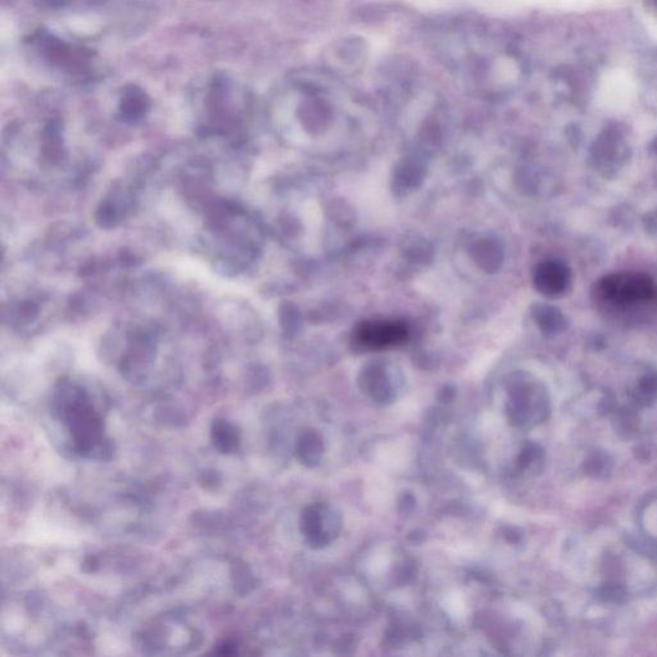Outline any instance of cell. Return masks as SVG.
<instances>
[{
	"mask_svg": "<svg viewBox=\"0 0 657 657\" xmlns=\"http://www.w3.org/2000/svg\"><path fill=\"white\" fill-rule=\"evenodd\" d=\"M56 406L59 417L70 430L77 452L89 459L111 457L112 447L103 433L102 417L83 390L63 385L57 392Z\"/></svg>",
	"mask_w": 657,
	"mask_h": 657,
	"instance_id": "obj_2",
	"label": "cell"
},
{
	"mask_svg": "<svg viewBox=\"0 0 657 657\" xmlns=\"http://www.w3.org/2000/svg\"><path fill=\"white\" fill-rule=\"evenodd\" d=\"M409 337V329L402 321H372L358 327L357 339L361 345L374 350H383L402 345Z\"/></svg>",
	"mask_w": 657,
	"mask_h": 657,
	"instance_id": "obj_5",
	"label": "cell"
},
{
	"mask_svg": "<svg viewBox=\"0 0 657 657\" xmlns=\"http://www.w3.org/2000/svg\"><path fill=\"white\" fill-rule=\"evenodd\" d=\"M656 148H657V141H656Z\"/></svg>",
	"mask_w": 657,
	"mask_h": 657,
	"instance_id": "obj_11",
	"label": "cell"
},
{
	"mask_svg": "<svg viewBox=\"0 0 657 657\" xmlns=\"http://www.w3.org/2000/svg\"><path fill=\"white\" fill-rule=\"evenodd\" d=\"M646 3H647V6H651L657 12V0H646Z\"/></svg>",
	"mask_w": 657,
	"mask_h": 657,
	"instance_id": "obj_10",
	"label": "cell"
},
{
	"mask_svg": "<svg viewBox=\"0 0 657 657\" xmlns=\"http://www.w3.org/2000/svg\"><path fill=\"white\" fill-rule=\"evenodd\" d=\"M536 320L543 330L549 332H556L561 330L564 326V317L561 313L549 307H542L536 312Z\"/></svg>",
	"mask_w": 657,
	"mask_h": 657,
	"instance_id": "obj_8",
	"label": "cell"
},
{
	"mask_svg": "<svg viewBox=\"0 0 657 657\" xmlns=\"http://www.w3.org/2000/svg\"><path fill=\"white\" fill-rule=\"evenodd\" d=\"M600 290L605 298L618 303L646 302L656 294V287L650 276L632 273L607 276L601 282Z\"/></svg>",
	"mask_w": 657,
	"mask_h": 657,
	"instance_id": "obj_3",
	"label": "cell"
},
{
	"mask_svg": "<svg viewBox=\"0 0 657 657\" xmlns=\"http://www.w3.org/2000/svg\"><path fill=\"white\" fill-rule=\"evenodd\" d=\"M236 652H238V648H236L235 643H233L230 641H225L221 645H218V648H216V653L223 655V656L225 655L231 656V655H235Z\"/></svg>",
	"mask_w": 657,
	"mask_h": 657,
	"instance_id": "obj_9",
	"label": "cell"
},
{
	"mask_svg": "<svg viewBox=\"0 0 657 657\" xmlns=\"http://www.w3.org/2000/svg\"><path fill=\"white\" fill-rule=\"evenodd\" d=\"M367 57L364 40L345 38L330 45L325 51V62L332 76H351L361 70Z\"/></svg>",
	"mask_w": 657,
	"mask_h": 657,
	"instance_id": "obj_4",
	"label": "cell"
},
{
	"mask_svg": "<svg viewBox=\"0 0 657 657\" xmlns=\"http://www.w3.org/2000/svg\"><path fill=\"white\" fill-rule=\"evenodd\" d=\"M570 274L566 266L559 261H546L536 268L534 284L541 293L554 297L562 293L569 284Z\"/></svg>",
	"mask_w": 657,
	"mask_h": 657,
	"instance_id": "obj_6",
	"label": "cell"
},
{
	"mask_svg": "<svg viewBox=\"0 0 657 657\" xmlns=\"http://www.w3.org/2000/svg\"><path fill=\"white\" fill-rule=\"evenodd\" d=\"M211 439L218 452L230 454L238 451L240 446V433L234 424L218 419L212 424Z\"/></svg>",
	"mask_w": 657,
	"mask_h": 657,
	"instance_id": "obj_7",
	"label": "cell"
},
{
	"mask_svg": "<svg viewBox=\"0 0 657 657\" xmlns=\"http://www.w3.org/2000/svg\"><path fill=\"white\" fill-rule=\"evenodd\" d=\"M493 29L483 24H467L447 32V48L443 53L453 70L464 77L469 88L493 93L504 88V58L510 51L496 49Z\"/></svg>",
	"mask_w": 657,
	"mask_h": 657,
	"instance_id": "obj_1",
	"label": "cell"
}]
</instances>
